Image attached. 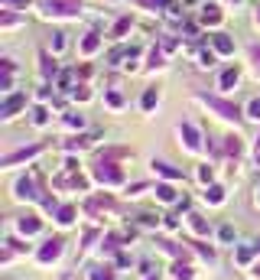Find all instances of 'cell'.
Wrapping results in <instances>:
<instances>
[{"mask_svg":"<svg viewBox=\"0 0 260 280\" xmlns=\"http://www.w3.org/2000/svg\"><path fill=\"white\" fill-rule=\"evenodd\" d=\"M192 248L205 257V261H215V251H211V248H205V244H198V241H192Z\"/></svg>","mask_w":260,"mask_h":280,"instance_id":"obj_27","label":"cell"},{"mask_svg":"<svg viewBox=\"0 0 260 280\" xmlns=\"http://www.w3.org/2000/svg\"><path fill=\"white\" fill-rule=\"evenodd\" d=\"M156 199L160 202H176V189L169 186V182H160V186H156Z\"/></svg>","mask_w":260,"mask_h":280,"instance_id":"obj_15","label":"cell"},{"mask_svg":"<svg viewBox=\"0 0 260 280\" xmlns=\"http://www.w3.org/2000/svg\"><path fill=\"white\" fill-rule=\"evenodd\" d=\"M13 196H17V199H36V186H33V179L30 176H20L17 182H13Z\"/></svg>","mask_w":260,"mask_h":280,"instance_id":"obj_6","label":"cell"},{"mask_svg":"<svg viewBox=\"0 0 260 280\" xmlns=\"http://www.w3.org/2000/svg\"><path fill=\"white\" fill-rule=\"evenodd\" d=\"M211 43H215V49L224 52V56H228V52H234V39H231L228 33H215V36H211Z\"/></svg>","mask_w":260,"mask_h":280,"instance_id":"obj_10","label":"cell"},{"mask_svg":"<svg viewBox=\"0 0 260 280\" xmlns=\"http://www.w3.org/2000/svg\"><path fill=\"white\" fill-rule=\"evenodd\" d=\"M198 65H202V69H211V65H215V52L202 49V52H198Z\"/></svg>","mask_w":260,"mask_h":280,"instance_id":"obj_21","label":"cell"},{"mask_svg":"<svg viewBox=\"0 0 260 280\" xmlns=\"http://www.w3.org/2000/svg\"><path fill=\"white\" fill-rule=\"evenodd\" d=\"M211 176H215V173H211V166H208V163H205V166L198 169V179H202L205 186H208V182H211Z\"/></svg>","mask_w":260,"mask_h":280,"instance_id":"obj_33","label":"cell"},{"mask_svg":"<svg viewBox=\"0 0 260 280\" xmlns=\"http://www.w3.org/2000/svg\"><path fill=\"white\" fill-rule=\"evenodd\" d=\"M94 179L98 182H104V186H120L124 182V169L117 166V163H111V160H101V163H94Z\"/></svg>","mask_w":260,"mask_h":280,"instance_id":"obj_3","label":"cell"},{"mask_svg":"<svg viewBox=\"0 0 260 280\" xmlns=\"http://www.w3.org/2000/svg\"><path fill=\"white\" fill-rule=\"evenodd\" d=\"M147 280H156V277H147Z\"/></svg>","mask_w":260,"mask_h":280,"instance_id":"obj_43","label":"cell"},{"mask_svg":"<svg viewBox=\"0 0 260 280\" xmlns=\"http://www.w3.org/2000/svg\"><path fill=\"white\" fill-rule=\"evenodd\" d=\"M153 169H156V173H160V176H166V179H182V169H173V166H169V163H153Z\"/></svg>","mask_w":260,"mask_h":280,"instance_id":"obj_12","label":"cell"},{"mask_svg":"<svg viewBox=\"0 0 260 280\" xmlns=\"http://www.w3.org/2000/svg\"><path fill=\"white\" fill-rule=\"evenodd\" d=\"M143 7H153V10H160V7H169V0H140Z\"/></svg>","mask_w":260,"mask_h":280,"instance_id":"obj_36","label":"cell"},{"mask_svg":"<svg viewBox=\"0 0 260 280\" xmlns=\"http://www.w3.org/2000/svg\"><path fill=\"white\" fill-rule=\"evenodd\" d=\"M88 280H117V277H114L111 267H94L91 274H88Z\"/></svg>","mask_w":260,"mask_h":280,"instance_id":"obj_20","label":"cell"},{"mask_svg":"<svg viewBox=\"0 0 260 280\" xmlns=\"http://www.w3.org/2000/svg\"><path fill=\"white\" fill-rule=\"evenodd\" d=\"M72 98H75V101H88V98H91V91H88V88H85V85H75V91H72Z\"/></svg>","mask_w":260,"mask_h":280,"instance_id":"obj_28","label":"cell"},{"mask_svg":"<svg viewBox=\"0 0 260 280\" xmlns=\"http://www.w3.org/2000/svg\"><path fill=\"white\" fill-rule=\"evenodd\" d=\"M173 270H176V280H192V270H189L186 264H176Z\"/></svg>","mask_w":260,"mask_h":280,"instance_id":"obj_30","label":"cell"},{"mask_svg":"<svg viewBox=\"0 0 260 280\" xmlns=\"http://www.w3.org/2000/svg\"><path fill=\"white\" fill-rule=\"evenodd\" d=\"M156 105H160V91H156V88H147V91H143V108L153 111Z\"/></svg>","mask_w":260,"mask_h":280,"instance_id":"obj_18","label":"cell"},{"mask_svg":"<svg viewBox=\"0 0 260 280\" xmlns=\"http://www.w3.org/2000/svg\"><path fill=\"white\" fill-rule=\"evenodd\" d=\"M189 225L195 228V235H208V231H211V225L205 222L202 215H189Z\"/></svg>","mask_w":260,"mask_h":280,"instance_id":"obj_17","label":"cell"},{"mask_svg":"<svg viewBox=\"0 0 260 280\" xmlns=\"http://www.w3.org/2000/svg\"><path fill=\"white\" fill-rule=\"evenodd\" d=\"M23 105H26V95H10V98L4 101V108H0V118H4V121H10V118H13V114H17Z\"/></svg>","mask_w":260,"mask_h":280,"instance_id":"obj_7","label":"cell"},{"mask_svg":"<svg viewBox=\"0 0 260 280\" xmlns=\"http://www.w3.org/2000/svg\"><path fill=\"white\" fill-rule=\"evenodd\" d=\"M224 4H237V0H224Z\"/></svg>","mask_w":260,"mask_h":280,"instance_id":"obj_40","label":"cell"},{"mask_svg":"<svg viewBox=\"0 0 260 280\" xmlns=\"http://www.w3.org/2000/svg\"><path fill=\"white\" fill-rule=\"evenodd\" d=\"M127 26H130V17H124V20H117V26L111 30V39H120L127 33Z\"/></svg>","mask_w":260,"mask_h":280,"instance_id":"obj_22","label":"cell"},{"mask_svg":"<svg viewBox=\"0 0 260 280\" xmlns=\"http://www.w3.org/2000/svg\"><path fill=\"white\" fill-rule=\"evenodd\" d=\"M179 137H182V143H186V150L189 153H198L202 150V134H198V127L195 124H179Z\"/></svg>","mask_w":260,"mask_h":280,"instance_id":"obj_5","label":"cell"},{"mask_svg":"<svg viewBox=\"0 0 260 280\" xmlns=\"http://www.w3.org/2000/svg\"><path fill=\"white\" fill-rule=\"evenodd\" d=\"M36 153H39V147H23V150H17V153H7L4 166H13V163H20V160H30V156H36Z\"/></svg>","mask_w":260,"mask_h":280,"instance_id":"obj_8","label":"cell"},{"mask_svg":"<svg viewBox=\"0 0 260 280\" xmlns=\"http://www.w3.org/2000/svg\"><path fill=\"white\" fill-rule=\"evenodd\" d=\"M39 69H43V78H52V75H56V62H49V56L43 52V65H39Z\"/></svg>","mask_w":260,"mask_h":280,"instance_id":"obj_24","label":"cell"},{"mask_svg":"<svg viewBox=\"0 0 260 280\" xmlns=\"http://www.w3.org/2000/svg\"><path fill=\"white\" fill-rule=\"evenodd\" d=\"M65 124H68V127H81V114H75V111L65 114Z\"/></svg>","mask_w":260,"mask_h":280,"instance_id":"obj_35","label":"cell"},{"mask_svg":"<svg viewBox=\"0 0 260 280\" xmlns=\"http://www.w3.org/2000/svg\"><path fill=\"white\" fill-rule=\"evenodd\" d=\"M224 150H228V153H234V156H241V140H237V137H228Z\"/></svg>","mask_w":260,"mask_h":280,"instance_id":"obj_29","label":"cell"},{"mask_svg":"<svg viewBox=\"0 0 260 280\" xmlns=\"http://www.w3.org/2000/svg\"><path fill=\"white\" fill-rule=\"evenodd\" d=\"M98 46H101V39H98V33H88V36H85V39H81V46H78V49H81V52H85V56H91V52H94V49H98Z\"/></svg>","mask_w":260,"mask_h":280,"instance_id":"obj_13","label":"cell"},{"mask_svg":"<svg viewBox=\"0 0 260 280\" xmlns=\"http://www.w3.org/2000/svg\"><path fill=\"white\" fill-rule=\"evenodd\" d=\"M250 59H254V65L260 69V46H250Z\"/></svg>","mask_w":260,"mask_h":280,"instance_id":"obj_38","label":"cell"},{"mask_svg":"<svg viewBox=\"0 0 260 280\" xmlns=\"http://www.w3.org/2000/svg\"><path fill=\"white\" fill-rule=\"evenodd\" d=\"M75 215H78V209H75V206H62V209H59V218H56V222H59V225H72Z\"/></svg>","mask_w":260,"mask_h":280,"instance_id":"obj_16","label":"cell"},{"mask_svg":"<svg viewBox=\"0 0 260 280\" xmlns=\"http://www.w3.org/2000/svg\"><path fill=\"white\" fill-rule=\"evenodd\" d=\"M202 23H221V7H215V4H205L202 7Z\"/></svg>","mask_w":260,"mask_h":280,"instance_id":"obj_11","label":"cell"},{"mask_svg":"<svg viewBox=\"0 0 260 280\" xmlns=\"http://www.w3.org/2000/svg\"><path fill=\"white\" fill-rule=\"evenodd\" d=\"M147 69H163V52L160 49L150 52V65H147Z\"/></svg>","mask_w":260,"mask_h":280,"instance_id":"obj_26","label":"cell"},{"mask_svg":"<svg viewBox=\"0 0 260 280\" xmlns=\"http://www.w3.org/2000/svg\"><path fill=\"white\" fill-rule=\"evenodd\" d=\"M88 143H91V137H72V140L65 143V150H85Z\"/></svg>","mask_w":260,"mask_h":280,"instance_id":"obj_23","label":"cell"},{"mask_svg":"<svg viewBox=\"0 0 260 280\" xmlns=\"http://www.w3.org/2000/svg\"><path fill=\"white\" fill-rule=\"evenodd\" d=\"M247 118H254V121H260V98H254L247 105Z\"/></svg>","mask_w":260,"mask_h":280,"instance_id":"obj_31","label":"cell"},{"mask_svg":"<svg viewBox=\"0 0 260 280\" xmlns=\"http://www.w3.org/2000/svg\"><path fill=\"white\" fill-rule=\"evenodd\" d=\"M205 202L221 206V202H224V189H221V186H208V189H205Z\"/></svg>","mask_w":260,"mask_h":280,"instance_id":"obj_14","label":"cell"},{"mask_svg":"<svg viewBox=\"0 0 260 280\" xmlns=\"http://www.w3.org/2000/svg\"><path fill=\"white\" fill-rule=\"evenodd\" d=\"M198 101H202V105H208L221 121L241 124V108H237V105H231V101H224V98H208V95H198Z\"/></svg>","mask_w":260,"mask_h":280,"instance_id":"obj_2","label":"cell"},{"mask_svg":"<svg viewBox=\"0 0 260 280\" xmlns=\"http://www.w3.org/2000/svg\"><path fill=\"white\" fill-rule=\"evenodd\" d=\"M257 251H260V241H257Z\"/></svg>","mask_w":260,"mask_h":280,"instance_id":"obj_42","label":"cell"},{"mask_svg":"<svg viewBox=\"0 0 260 280\" xmlns=\"http://www.w3.org/2000/svg\"><path fill=\"white\" fill-rule=\"evenodd\" d=\"M104 101H107L111 108H120V105H124V98H120L117 91H107V95H104Z\"/></svg>","mask_w":260,"mask_h":280,"instance_id":"obj_32","label":"cell"},{"mask_svg":"<svg viewBox=\"0 0 260 280\" xmlns=\"http://www.w3.org/2000/svg\"><path fill=\"white\" fill-rule=\"evenodd\" d=\"M43 7V17H56V20H72L81 13L78 0H39Z\"/></svg>","mask_w":260,"mask_h":280,"instance_id":"obj_1","label":"cell"},{"mask_svg":"<svg viewBox=\"0 0 260 280\" xmlns=\"http://www.w3.org/2000/svg\"><path fill=\"white\" fill-rule=\"evenodd\" d=\"M62 251H65V241H62V238H49V241L39 248L36 261H39V264H49V261H56V257H62Z\"/></svg>","mask_w":260,"mask_h":280,"instance_id":"obj_4","label":"cell"},{"mask_svg":"<svg viewBox=\"0 0 260 280\" xmlns=\"http://www.w3.org/2000/svg\"><path fill=\"white\" fill-rule=\"evenodd\" d=\"M65 49V33H52V52H62Z\"/></svg>","mask_w":260,"mask_h":280,"instance_id":"obj_25","label":"cell"},{"mask_svg":"<svg viewBox=\"0 0 260 280\" xmlns=\"http://www.w3.org/2000/svg\"><path fill=\"white\" fill-rule=\"evenodd\" d=\"M237 78H241V75H237V69H228V72L221 75V88H224V91H231V88L237 85Z\"/></svg>","mask_w":260,"mask_h":280,"instance_id":"obj_19","label":"cell"},{"mask_svg":"<svg viewBox=\"0 0 260 280\" xmlns=\"http://www.w3.org/2000/svg\"><path fill=\"white\" fill-rule=\"evenodd\" d=\"M250 254H254L250 248H241V251H237V261H241V264H247V261H250Z\"/></svg>","mask_w":260,"mask_h":280,"instance_id":"obj_37","label":"cell"},{"mask_svg":"<svg viewBox=\"0 0 260 280\" xmlns=\"http://www.w3.org/2000/svg\"><path fill=\"white\" fill-rule=\"evenodd\" d=\"M46 108H36V111H33V124H46Z\"/></svg>","mask_w":260,"mask_h":280,"instance_id":"obj_34","label":"cell"},{"mask_svg":"<svg viewBox=\"0 0 260 280\" xmlns=\"http://www.w3.org/2000/svg\"><path fill=\"white\" fill-rule=\"evenodd\" d=\"M257 23H260V10H257Z\"/></svg>","mask_w":260,"mask_h":280,"instance_id":"obj_41","label":"cell"},{"mask_svg":"<svg viewBox=\"0 0 260 280\" xmlns=\"http://www.w3.org/2000/svg\"><path fill=\"white\" fill-rule=\"evenodd\" d=\"M17 228L23 231V235H36V231L43 228V222H39L36 215H23V218H20V222H17Z\"/></svg>","mask_w":260,"mask_h":280,"instance_id":"obj_9","label":"cell"},{"mask_svg":"<svg viewBox=\"0 0 260 280\" xmlns=\"http://www.w3.org/2000/svg\"><path fill=\"white\" fill-rule=\"evenodd\" d=\"M254 277H260V264H254Z\"/></svg>","mask_w":260,"mask_h":280,"instance_id":"obj_39","label":"cell"}]
</instances>
